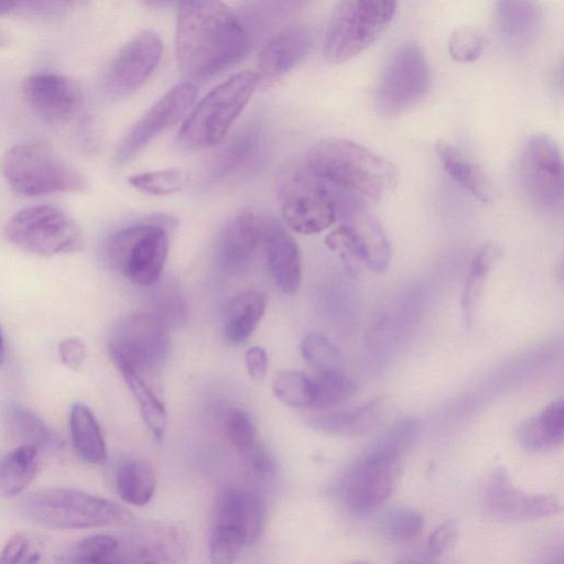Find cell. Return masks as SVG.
Listing matches in <instances>:
<instances>
[{
    "label": "cell",
    "mask_w": 564,
    "mask_h": 564,
    "mask_svg": "<svg viewBox=\"0 0 564 564\" xmlns=\"http://www.w3.org/2000/svg\"><path fill=\"white\" fill-rule=\"evenodd\" d=\"M242 20L221 1L180 2L175 52L181 73L206 79L241 61L250 50Z\"/></svg>",
    "instance_id": "cell-1"
},
{
    "label": "cell",
    "mask_w": 564,
    "mask_h": 564,
    "mask_svg": "<svg viewBox=\"0 0 564 564\" xmlns=\"http://www.w3.org/2000/svg\"><path fill=\"white\" fill-rule=\"evenodd\" d=\"M303 167L334 197L362 203L378 200L395 184L393 164L366 147L343 138H327L306 152Z\"/></svg>",
    "instance_id": "cell-2"
},
{
    "label": "cell",
    "mask_w": 564,
    "mask_h": 564,
    "mask_svg": "<svg viewBox=\"0 0 564 564\" xmlns=\"http://www.w3.org/2000/svg\"><path fill=\"white\" fill-rule=\"evenodd\" d=\"M176 220L167 215H150L112 232L105 242L108 265L131 282L153 285L161 276Z\"/></svg>",
    "instance_id": "cell-3"
},
{
    "label": "cell",
    "mask_w": 564,
    "mask_h": 564,
    "mask_svg": "<svg viewBox=\"0 0 564 564\" xmlns=\"http://www.w3.org/2000/svg\"><path fill=\"white\" fill-rule=\"evenodd\" d=\"M30 521L51 529L77 530L127 523L132 514L119 503L74 488L41 489L21 501Z\"/></svg>",
    "instance_id": "cell-4"
},
{
    "label": "cell",
    "mask_w": 564,
    "mask_h": 564,
    "mask_svg": "<svg viewBox=\"0 0 564 564\" xmlns=\"http://www.w3.org/2000/svg\"><path fill=\"white\" fill-rule=\"evenodd\" d=\"M260 84L256 72L231 75L207 93L184 119L177 135L186 149L216 147L227 134Z\"/></svg>",
    "instance_id": "cell-5"
},
{
    "label": "cell",
    "mask_w": 564,
    "mask_h": 564,
    "mask_svg": "<svg viewBox=\"0 0 564 564\" xmlns=\"http://www.w3.org/2000/svg\"><path fill=\"white\" fill-rule=\"evenodd\" d=\"M1 172L10 188L24 197L87 188L85 176L42 141L10 148L2 156Z\"/></svg>",
    "instance_id": "cell-6"
},
{
    "label": "cell",
    "mask_w": 564,
    "mask_h": 564,
    "mask_svg": "<svg viewBox=\"0 0 564 564\" xmlns=\"http://www.w3.org/2000/svg\"><path fill=\"white\" fill-rule=\"evenodd\" d=\"M397 3L381 0H345L337 2L329 15L324 56L332 63L350 59L365 51L387 30Z\"/></svg>",
    "instance_id": "cell-7"
},
{
    "label": "cell",
    "mask_w": 564,
    "mask_h": 564,
    "mask_svg": "<svg viewBox=\"0 0 564 564\" xmlns=\"http://www.w3.org/2000/svg\"><path fill=\"white\" fill-rule=\"evenodd\" d=\"M337 217L343 223L326 236L327 248L338 252L347 268L355 269L358 262L378 273L386 271L391 259L390 243L366 204L343 198L337 202Z\"/></svg>",
    "instance_id": "cell-8"
},
{
    "label": "cell",
    "mask_w": 564,
    "mask_h": 564,
    "mask_svg": "<svg viewBox=\"0 0 564 564\" xmlns=\"http://www.w3.org/2000/svg\"><path fill=\"white\" fill-rule=\"evenodd\" d=\"M7 239L18 248L37 256L78 252L84 236L78 224L62 208L41 204L15 213L4 228Z\"/></svg>",
    "instance_id": "cell-9"
},
{
    "label": "cell",
    "mask_w": 564,
    "mask_h": 564,
    "mask_svg": "<svg viewBox=\"0 0 564 564\" xmlns=\"http://www.w3.org/2000/svg\"><path fill=\"white\" fill-rule=\"evenodd\" d=\"M431 68L421 46L406 41L390 54L375 94L378 111L386 117L403 113L427 94Z\"/></svg>",
    "instance_id": "cell-10"
},
{
    "label": "cell",
    "mask_w": 564,
    "mask_h": 564,
    "mask_svg": "<svg viewBox=\"0 0 564 564\" xmlns=\"http://www.w3.org/2000/svg\"><path fill=\"white\" fill-rule=\"evenodd\" d=\"M170 329L150 312L126 316L113 328L108 351L140 375H154L165 365L171 349Z\"/></svg>",
    "instance_id": "cell-11"
},
{
    "label": "cell",
    "mask_w": 564,
    "mask_h": 564,
    "mask_svg": "<svg viewBox=\"0 0 564 564\" xmlns=\"http://www.w3.org/2000/svg\"><path fill=\"white\" fill-rule=\"evenodd\" d=\"M279 197L284 223L299 234L322 232L337 219L334 195L303 165L282 177Z\"/></svg>",
    "instance_id": "cell-12"
},
{
    "label": "cell",
    "mask_w": 564,
    "mask_h": 564,
    "mask_svg": "<svg viewBox=\"0 0 564 564\" xmlns=\"http://www.w3.org/2000/svg\"><path fill=\"white\" fill-rule=\"evenodd\" d=\"M518 177L529 202L544 212H561L564 171L557 143L545 133L532 135L518 160Z\"/></svg>",
    "instance_id": "cell-13"
},
{
    "label": "cell",
    "mask_w": 564,
    "mask_h": 564,
    "mask_svg": "<svg viewBox=\"0 0 564 564\" xmlns=\"http://www.w3.org/2000/svg\"><path fill=\"white\" fill-rule=\"evenodd\" d=\"M401 458L368 447L341 475L338 496L357 514L372 512L394 490Z\"/></svg>",
    "instance_id": "cell-14"
},
{
    "label": "cell",
    "mask_w": 564,
    "mask_h": 564,
    "mask_svg": "<svg viewBox=\"0 0 564 564\" xmlns=\"http://www.w3.org/2000/svg\"><path fill=\"white\" fill-rule=\"evenodd\" d=\"M197 87L181 82L156 100L129 129L118 144L113 162L123 165L133 160L158 134L178 121L193 106Z\"/></svg>",
    "instance_id": "cell-15"
},
{
    "label": "cell",
    "mask_w": 564,
    "mask_h": 564,
    "mask_svg": "<svg viewBox=\"0 0 564 564\" xmlns=\"http://www.w3.org/2000/svg\"><path fill=\"white\" fill-rule=\"evenodd\" d=\"M163 53L158 33L143 30L137 33L118 52L104 77V88L113 98L137 91L153 74Z\"/></svg>",
    "instance_id": "cell-16"
},
{
    "label": "cell",
    "mask_w": 564,
    "mask_h": 564,
    "mask_svg": "<svg viewBox=\"0 0 564 564\" xmlns=\"http://www.w3.org/2000/svg\"><path fill=\"white\" fill-rule=\"evenodd\" d=\"M185 532L173 524L147 522L118 546L112 564H186Z\"/></svg>",
    "instance_id": "cell-17"
},
{
    "label": "cell",
    "mask_w": 564,
    "mask_h": 564,
    "mask_svg": "<svg viewBox=\"0 0 564 564\" xmlns=\"http://www.w3.org/2000/svg\"><path fill=\"white\" fill-rule=\"evenodd\" d=\"M22 94L29 107L48 123H65L73 119L84 104L79 85L56 73L42 72L28 76Z\"/></svg>",
    "instance_id": "cell-18"
},
{
    "label": "cell",
    "mask_w": 564,
    "mask_h": 564,
    "mask_svg": "<svg viewBox=\"0 0 564 564\" xmlns=\"http://www.w3.org/2000/svg\"><path fill=\"white\" fill-rule=\"evenodd\" d=\"M485 503L495 518L507 521L536 520L561 510L555 497L528 494L516 487L502 467L497 468L487 482Z\"/></svg>",
    "instance_id": "cell-19"
},
{
    "label": "cell",
    "mask_w": 564,
    "mask_h": 564,
    "mask_svg": "<svg viewBox=\"0 0 564 564\" xmlns=\"http://www.w3.org/2000/svg\"><path fill=\"white\" fill-rule=\"evenodd\" d=\"M259 219L260 241L271 276L282 292L293 294L302 281L301 256L296 241L275 218L264 216Z\"/></svg>",
    "instance_id": "cell-20"
},
{
    "label": "cell",
    "mask_w": 564,
    "mask_h": 564,
    "mask_svg": "<svg viewBox=\"0 0 564 564\" xmlns=\"http://www.w3.org/2000/svg\"><path fill=\"white\" fill-rule=\"evenodd\" d=\"M313 32L304 24L291 25L271 36L260 50L256 72L260 82H274L296 67L313 46Z\"/></svg>",
    "instance_id": "cell-21"
},
{
    "label": "cell",
    "mask_w": 564,
    "mask_h": 564,
    "mask_svg": "<svg viewBox=\"0 0 564 564\" xmlns=\"http://www.w3.org/2000/svg\"><path fill=\"white\" fill-rule=\"evenodd\" d=\"M264 150V134L259 124L243 127L219 150L210 166L214 183L230 182L256 167Z\"/></svg>",
    "instance_id": "cell-22"
},
{
    "label": "cell",
    "mask_w": 564,
    "mask_h": 564,
    "mask_svg": "<svg viewBox=\"0 0 564 564\" xmlns=\"http://www.w3.org/2000/svg\"><path fill=\"white\" fill-rule=\"evenodd\" d=\"M240 531L248 545L259 539L263 524V506L259 496L248 489L228 488L216 501L214 523Z\"/></svg>",
    "instance_id": "cell-23"
},
{
    "label": "cell",
    "mask_w": 564,
    "mask_h": 564,
    "mask_svg": "<svg viewBox=\"0 0 564 564\" xmlns=\"http://www.w3.org/2000/svg\"><path fill=\"white\" fill-rule=\"evenodd\" d=\"M495 20L502 41L514 50L535 42L542 25V9L535 1H499Z\"/></svg>",
    "instance_id": "cell-24"
},
{
    "label": "cell",
    "mask_w": 564,
    "mask_h": 564,
    "mask_svg": "<svg viewBox=\"0 0 564 564\" xmlns=\"http://www.w3.org/2000/svg\"><path fill=\"white\" fill-rule=\"evenodd\" d=\"M260 242V219L251 210L235 214L220 231L216 254L223 265L236 269L245 265Z\"/></svg>",
    "instance_id": "cell-25"
},
{
    "label": "cell",
    "mask_w": 564,
    "mask_h": 564,
    "mask_svg": "<svg viewBox=\"0 0 564 564\" xmlns=\"http://www.w3.org/2000/svg\"><path fill=\"white\" fill-rule=\"evenodd\" d=\"M383 417L381 400H373L350 409L315 410L306 419L310 425L325 433L355 436L376 429Z\"/></svg>",
    "instance_id": "cell-26"
},
{
    "label": "cell",
    "mask_w": 564,
    "mask_h": 564,
    "mask_svg": "<svg viewBox=\"0 0 564 564\" xmlns=\"http://www.w3.org/2000/svg\"><path fill=\"white\" fill-rule=\"evenodd\" d=\"M267 307L265 296L258 291H247L232 297L225 310L224 337L239 346L252 335Z\"/></svg>",
    "instance_id": "cell-27"
},
{
    "label": "cell",
    "mask_w": 564,
    "mask_h": 564,
    "mask_svg": "<svg viewBox=\"0 0 564 564\" xmlns=\"http://www.w3.org/2000/svg\"><path fill=\"white\" fill-rule=\"evenodd\" d=\"M564 436V405L562 400L549 404L540 414L523 422L518 430L519 444L536 452L554 447Z\"/></svg>",
    "instance_id": "cell-28"
},
{
    "label": "cell",
    "mask_w": 564,
    "mask_h": 564,
    "mask_svg": "<svg viewBox=\"0 0 564 564\" xmlns=\"http://www.w3.org/2000/svg\"><path fill=\"white\" fill-rule=\"evenodd\" d=\"M69 431L76 454L85 462L102 465L107 460V446L101 429L89 408L73 404L69 412Z\"/></svg>",
    "instance_id": "cell-29"
},
{
    "label": "cell",
    "mask_w": 564,
    "mask_h": 564,
    "mask_svg": "<svg viewBox=\"0 0 564 564\" xmlns=\"http://www.w3.org/2000/svg\"><path fill=\"white\" fill-rule=\"evenodd\" d=\"M137 401L141 415L156 441H162L167 425L163 402L148 384L144 377L121 361H112Z\"/></svg>",
    "instance_id": "cell-30"
},
{
    "label": "cell",
    "mask_w": 564,
    "mask_h": 564,
    "mask_svg": "<svg viewBox=\"0 0 564 564\" xmlns=\"http://www.w3.org/2000/svg\"><path fill=\"white\" fill-rule=\"evenodd\" d=\"M443 169L460 187L481 202L490 199V186L484 173L458 149L444 141L436 144Z\"/></svg>",
    "instance_id": "cell-31"
},
{
    "label": "cell",
    "mask_w": 564,
    "mask_h": 564,
    "mask_svg": "<svg viewBox=\"0 0 564 564\" xmlns=\"http://www.w3.org/2000/svg\"><path fill=\"white\" fill-rule=\"evenodd\" d=\"M39 448L21 445L11 451L0 464V496L14 497L23 492L35 478Z\"/></svg>",
    "instance_id": "cell-32"
},
{
    "label": "cell",
    "mask_w": 564,
    "mask_h": 564,
    "mask_svg": "<svg viewBox=\"0 0 564 564\" xmlns=\"http://www.w3.org/2000/svg\"><path fill=\"white\" fill-rule=\"evenodd\" d=\"M156 487L152 469L139 460L123 463L117 470L116 489L124 502L144 506L154 496Z\"/></svg>",
    "instance_id": "cell-33"
},
{
    "label": "cell",
    "mask_w": 564,
    "mask_h": 564,
    "mask_svg": "<svg viewBox=\"0 0 564 564\" xmlns=\"http://www.w3.org/2000/svg\"><path fill=\"white\" fill-rule=\"evenodd\" d=\"M151 286V311L169 329L178 328L187 321V307L184 296L173 281L160 279Z\"/></svg>",
    "instance_id": "cell-34"
},
{
    "label": "cell",
    "mask_w": 564,
    "mask_h": 564,
    "mask_svg": "<svg viewBox=\"0 0 564 564\" xmlns=\"http://www.w3.org/2000/svg\"><path fill=\"white\" fill-rule=\"evenodd\" d=\"M7 420L14 435L24 441L25 445L36 448L57 445L56 435L42 419L19 403L9 404Z\"/></svg>",
    "instance_id": "cell-35"
},
{
    "label": "cell",
    "mask_w": 564,
    "mask_h": 564,
    "mask_svg": "<svg viewBox=\"0 0 564 564\" xmlns=\"http://www.w3.org/2000/svg\"><path fill=\"white\" fill-rule=\"evenodd\" d=\"M314 401L311 409L336 408L356 390L354 381L338 369L316 370L312 377Z\"/></svg>",
    "instance_id": "cell-36"
},
{
    "label": "cell",
    "mask_w": 564,
    "mask_h": 564,
    "mask_svg": "<svg viewBox=\"0 0 564 564\" xmlns=\"http://www.w3.org/2000/svg\"><path fill=\"white\" fill-rule=\"evenodd\" d=\"M272 391L285 405L306 409L312 408L314 387L312 377L295 370H282L272 378Z\"/></svg>",
    "instance_id": "cell-37"
},
{
    "label": "cell",
    "mask_w": 564,
    "mask_h": 564,
    "mask_svg": "<svg viewBox=\"0 0 564 564\" xmlns=\"http://www.w3.org/2000/svg\"><path fill=\"white\" fill-rule=\"evenodd\" d=\"M500 254V249L495 243L488 242L474 256L462 296V307L466 321L470 319L475 299L482 288L486 275Z\"/></svg>",
    "instance_id": "cell-38"
},
{
    "label": "cell",
    "mask_w": 564,
    "mask_h": 564,
    "mask_svg": "<svg viewBox=\"0 0 564 564\" xmlns=\"http://www.w3.org/2000/svg\"><path fill=\"white\" fill-rule=\"evenodd\" d=\"M128 182L143 194L161 196L181 191L186 183V175L180 169H165L133 174Z\"/></svg>",
    "instance_id": "cell-39"
},
{
    "label": "cell",
    "mask_w": 564,
    "mask_h": 564,
    "mask_svg": "<svg viewBox=\"0 0 564 564\" xmlns=\"http://www.w3.org/2000/svg\"><path fill=\"white\" fill-rule=\"evenodd\" d=\"M119 541L109 534L84 538L72 549L69 564H112Z\"/></svg>",
    "instance_id": "cell-40"
},
{
    "label": "cell",
    "mask_w": 564,
    "mask_h": 564,
    "mask_svg": "<svg viewBox=\"0 0 564 564\" xmlns=\"http://www.w3.org/2000/svg\"><path fill=\"white\" fill-rule=\"evenodd\" d=\"M424 527L421 511L412 508H394L381 521L383 535L393 542H406L416 538Z\"/></svg>",
    "instance_id": "cell-41"
},
{
    "label": "cell",
    "mask_w": 564,
    "mask_h": 564,
    "mask_svg": "<svg viewBox=\"0 0 564 564\" xmlns=\"http://www.w3.org/2000/svg\"><path fill=\"white\" fill-rule=\"evenodd\" d=\"M245 545L248 542L240 531L213 524L209 538V557L213 564H235Z\"/></svg>",
    "instance_id": "cell-42"
},
{
    "label": "cell",
    "mask_w": 564,
    "mask_h": 564,
    "mask_svg": "<svg viewBox=\"0 0 564 564\" xmlns=\"http://www.w3.org/2000/svg\"><path fill=\"white\" fill-rule=\"evenodd\" d=\"M487 45L486 34L477 26L463 25L455 29L448 40V53L459 63L475 62Z\"/></svg>",
    "instance_id": "cell-43"
},
{
    "label": "cell",
    "mask_w": 564,
    "mask_h": 564,
    "mask_svg": "<svg viewBox=\"0 0 564 564\" xmlns=\"http://www.w3.org/2000/svg\"><path fill=\"white\" fill-rule=\"evenodd\" d=\"M224 431L228 442L241 455L259 443L254 422L242 409L231 408L227 411L224 419Z\"/></svg>",
    "instance_id": "cell-44"
},
{
    "label": "cell",
    "mask_w": 564,
    "mask_h": 564,
    "mask_svg": "<svg viewBox=\"0 0 564 564\" xmlns=\"http://www.w3.org/2000/svg\"><path fill=\"white\" fill-rule=\"evenodd\" d=\"M301 352L316 370L337 369L340 357L338 348L318 333H310L303 338Z\"/></svg>",
    "instance_id": "cell-45"
},
{
    "label": "cell",
    "mask_w": 564,
    "mask_h": 564,
    "mask_svg": "<svg viewBox=\"0 0 564 564\" xmlns=\"http://www.w3.org/2000/svg\"><path fill=\"white\" fill-rule=\"evenodd\" d=\"M40 560L41 553L21 532L12 534L0 551V564H37Z\"/></svg>",
    "instance_id": "cell-46"
},
{
    "label": "cell",
    "mask_w": 564,
    "mask_h": 564,
    "mask_svg": "<svg viewBox=\"0 0 564 564\" xmlns=\"http://www.w3.org/2000/svg\"><path fill=\"white\" fill-rule=\"evenodd\" d=\"M458 524L455 520H448L436 528L427 540V547L431 554L442 555L456 540Z\"/></svg>",
    "instance_id": "cell-47"
},
{
    "label": "cell",
    "mask_w": 564,
    "mask_h": 564,
    "mask_svg": "<svg viewBox=\"0 0 564 564\" xmlns=\"http://www.w3.org/2000/svg\"><path fill=\"white\" fill-rule=\"evenodd\" d=\"M58 354L62 362L75 371L80 370L85 364L86 349L78 338L69 337L62 340L58 346Z\"/></svg>",
    "instance_id": "cell-48"
},
{
    "label": "cell",
    "mask_w": 564,
    "mask_h": 564,
    "mask_svg": "<svg viewBox=\"0 0 564 564\" xmlns=\"http://www.w3.org/2000/svg\"><path fill=\"white\" fill-rule=\"evenodd\" d=\"M248 467L258 476L274 474V463L265 448L259 443L242 455Z\"/></svg>",
    "instance_id": "cell-49"
},
{
    "label": "cell",
    "mask_w": 564,
    "mask_h": 564,
    "mask_svg": "<svg viewBox=\"0 0 564 564\" xmlns=\"http://www.w3.org/2000/svg\"><path fill=\"white\" fill-rule=\"evenodd\" d=\"M246 367L249 376L261 381L264 379L268 370V354L263 347H250L245 355Z\"/></svg>",
    "instance_id": "cell-50"
},
{
    "label": "cell",
    "mask_w": 564,
    "mask_h": 564,
    "mask_svg": "<svg viewBox=\"0 0 564 564\" xmlns=\"http://www.w3.org/2000/svg\"><path fill=\"white\" fill-rule=\"evenodd\" d=\"M15 6V2H0V15L8 13L12 9H14ZM4 42V36L0 34V45H2Z\"/></svg>",
    "instance_id": "cell-51"
},
{
    "label": "cell",
    "mask_w": 564,
    "mask_h": 564,
    "mask_svg": "<svg viewBox=\"0 0 564 564\" xmlns=\"http://www.w3.org/2000/svg\"><path fill=\"white\" fill-rule=\"evenodd\" d=\"M546 564H563V553L560 551L558 553L553 554Z\"/></svg>",
    "instance_id": "cell-52"
},
{
    "label": "cell",
    "mask_w": 564,
    "mask_h": 564,
    "mask_svg": "<svg viewBox=\"0 0 564 564\" xmlns=\"http://www.w3.org/2000/svg\"><path fill=\"white\" fill-rule=\"evenodd\" d=\"M4 356H6V350H4V340H3V336H2V332L0 329V366L3 364L4 361Z\"/></svg>",
    "instance_id": "cell-53"
},
{
    "label": "cell",
    "mask_w": 564,
    "mask_h": 564,
    "mask_svg": "<svg viewBox=\"0 0 564 564\" xmlns=\"http://www.w3.org/2000/svg\"><path fill=\"white\" fill-rule=\"evenodd\" d=\"M395 564H421V563L416 560L405 557V558L398 561Z\"/></svg>",
    "instance_id": "cell-54"
},
{
    "label": "cell",
    "mask_w": 564,
    "mask_h": 564,
    "mask_svg": "<svg viewBox=\"0 0 564 564\" xmlns=\"http://www.w3.org/2000/svg\"><path fill=\"white\" fill-rule=\"evenodd\" d=\"M351 564H368V563H365V562H355V563H351Z\"/></svg>",
    "instance_id": "cell-55"
}]
</instances>
